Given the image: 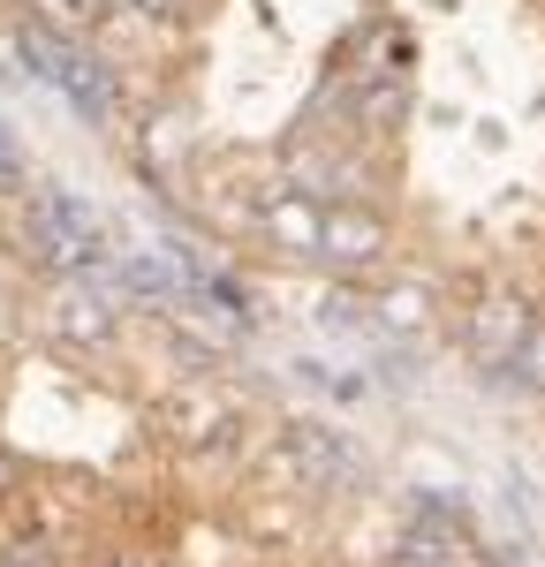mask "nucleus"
<instances>
[{
	"label": "nucleus",
	"instance_id": "1",
	"mask_svg": "<svg viewBox=\"0 0 545 567\" xmlns=\"http://www.w3.org/2000/svg\"><path fill=\"white\" fill-rule=\"evenodd\" d=\"M23 53L39 61V76H45V84H53V91H69V99H76L84 114H106V84L91 76V61L76 53V45H61L53 31H23Z\"/></svg>",
	"mask_w": 545,
	"mask_h": 567
}]
</instances>
